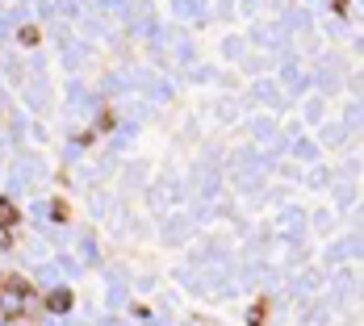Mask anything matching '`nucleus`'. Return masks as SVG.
<instances>
[{"label": "nucleus", "mask_w": 364, "mask_h": 326, "mask_svg": "<svg viewBox=\"0 0 364 326\" xmlns=\"http://www.w3.org/2000/svg\"><path fill=\"white\" fill-rule=\"evenodd\" d=\"M25 306H29V289L21 281H8L0 289V314L4 318H17V314H25Z\"/></svg>", "instance_id": "nucleus-1"}, {"label": "nucleus", "mask_w": 364, "mask_h": 326, "mask_svg": "<svg viewBox=\"0 0 364 326\" xmlns=\"http://www.w3.org/2000/svg\"><path fill=\"white\" fill-rule=\"evenodd\" d=\"M46 310H50V314H67V310H71V293H67V289H54V293L46 297Z\"/></svg>", "instance_id": "nucleus-2"}, {"label": "nucleus", "mask_w": 364, "mask_h": 326, "mask_svg": "<svg viewBox=\"0 0 364 326\" xmlns=\"http://www.w3.org/2000/svg\"><path fill=\"white\" fill-rule=\"evenodd\" d=\"M17 222V209H13V201H0V226H13Z\"/></svg>", "instance_id": "nucleus-3"}, {"label": "nucleus", "mask_w": 364, "mask_h": 326, "mask_svg": "<svg viewBox=\"0 0 364 326\" xmlns=\"http://www.w3.org/2000/svg\"><path fill=\"white\" fill-rule=\"evenodd\" d=\"M247 323H252V326H260V323H264V302H256V306H252V314H247Z\"/></svg>", "instance_id": "nucleus-4"}, {"label": "nucleus", "mask_w": 364, "mask_h": 326, "mask_svg": "<svg viewBox=\"0 0 364 326\" xmlns=\"http://www.w3.org/2000/svg\"><path fill=\"white\" fill-rule=\"evenodd\" d=\"M21 42H25V46H34V42H38V29H34V25H25V29H21Z\"/></svg>", "instance_id": "nucleus-5"}, {"label": "nucleus", "mask_w": 364, "mask_h": 326, "mask_svg": "<svg viewBox=\"0 0 364 326\" xmlns=\"http://www.w3.org/2000/svg\"><path fill=\"white\" fill-rule=\"evenodd\" d=\"M13 243V235H8V226H0V247H8Z\"/></svg>", "instance_id": "nucleus-6"}, {"label": "nucleus", "mask_w": 364, "mask_h": 326, "mask_svg": "<svg viewBox=\"0 0 364 326\" xmlns=\"http://www.w3.org/2000/svg\"><path fill=\"white\" fill-rule=\"evenodd\" d=\"M335 4H348V0H335Z\"/></svg>", "instance_id": "nucleus-7"}]
</instances>
